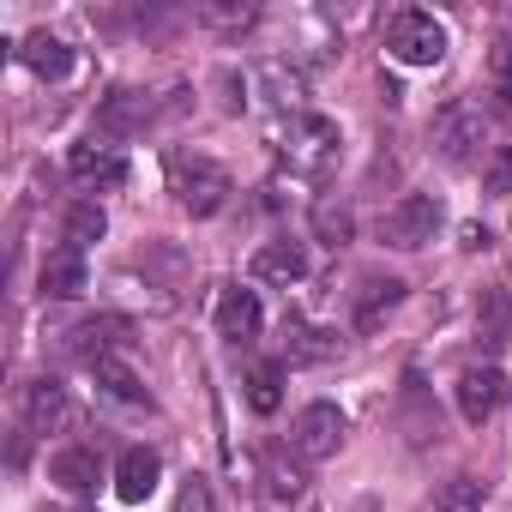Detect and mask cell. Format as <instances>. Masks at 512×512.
Listing matches in <instances>:
<instances>
[{"label":"cell","mask_w":512,"mask_h":512,"mask_svg":"<svg viewBox=\"0 0 512 512\" xmlns=\"http://www.w3.org/2000/svg\"><path fill=\"white\" fill-rule=\"evenodd\" d=\"M338 121H326V115H314V109H302V115H290L284 127H278V157L296 169V175H326L332 163H338Z\"/></svg>","instance_id":"1"},{"label":"cell","mask_w":512,"mask_h":512,"mask_svg":"<svg viewBox=\"0 0 512 512\" xmlns=\"http://www.w3.org/2000/svg\"><path fill=\"white\" fill-rule=\"evenodd\" d=\"M169 193H175L181 211L217 217L223 199H229V169L211 163V157H199V151H175V157H169Z\"/></svg>","instance_id":"2"},{"label":"cell","mask_w":512,"mask_h":512,"mask_svg":"<svg viewBox=\"0 0 512 512\" xmlns=\"http://www.w3.org/2000/svg\"><path fill=\"white\" fill-rule=\"evenodd\" d=\"M386 55L398 67H440L446 61V25L422 7H404L386 19Z\"/></svg>","instance_id":"3"},{"label":"cell","mask_w":512,"mask_h":512,"mask_svg":"<svg viewBox=\"0 0 512 512\" xmlns=\"http://www.w3.org/2000/svg\"><path fill=\"white\" fill-rule=\"evenodd\" d=\"M440 223H446V205H440L434 193H404V199L386 211L380 235H386V247H398V253H416V247H428V241L440 235Z\"/></svg>","instance_id":"4"},{"label":"cell","mask_w":512,"mask_h":512,"mask_svg":"<svg viewBox=\"0 0 512 512\" xmlns=\"http://www.w3.org/2000/svg\"><path fill=\"white\" fill-rule=\"evenodd\" d=\"M482 145H488V121H482L476 103L440 109V121H434V151H440L452 169H470V163L482 157Z\"/></svg>","instance_id":"5"},{"label":"cell","mask_w":512,"mask_h":512,"mask_svg":"<svg viewBox=\"0 0 512 512\" xmlns=\"http://www.w3.org/2000/svg\"><path fill=\"white\" fill-rule=\"evenodd\" d=\"M344 434H350L344 410L320 398V404H308V410L296 416V428H290V446H296V458H302V464H320V458H332V452L344 446Z\"/></svg>","instance_id":"6"},{"label":"cell","mask_w":512,"mask_h":512,"mask_svg":"<svg viewBox=\"0 0 512 512\" xmlns=\"http://www.w3.org/2000/svg\"><path fill=\"white\" fill-rule=\"evenodd\" d=\"M67 175H73L79 187H121V181H127V157H121V145H109V139H85V145H73Z\"/></svg>","instance_id":"7"},{"label":"cell","mask_w":512,"mask_h":512,"mask_svg":"<svg viewBox=\"0 0 512 512\" xmlns=\"http://www.w3.org/2000/svg\"><path fill=\"white\" fill-rule=\"evenodd\" d=\"M506 404V374L488 362V368H464L458 374V416L470 422V428H482L494 410Z\"/></svg>","instance_id":"8"},{"label":"cell","mask_w":512,"mask_h":512,"mask_svg":"<svg viewBox=\"0 0 512 512\" xmlns=\"http://www.w3.org/2000/svg\"><path fill=\"white\" fill-rule=\"evenodd\" d=\"M253 278H260V284H278V290L302 284V278H308V247H302V241H290V235L266 241L260 253H253Z\"/></svg>","instance_id":"9"},{"label":"cell","mask_w":512,"mask_h":512,"mask_svg":"<svg viewBox=\"0 0 512 512\" xmlns=\"http://www.w3.org/2000/svg\"><path fill=\"white\" fill-rule=\"evenodd\" d=\"M398 302H404V284L386 278V272H368V278L356 284V296H350V320H356V332H374Z\"/></svg>","instance_id":"10"},{"label":"cell","mask_w":512,"mask_h":512,"mask_svg":"<svg viewBox=\"0 0 512 512\" xmlns=\"http://www.w3.org/2000/svg\"><path fill=\"white\" fill-rule=\"evenodd\" d=\"M67 416H73L67 386H61L55 374H37V380L25 386V428H31V434H55Z\"/></svg>","instance_id":"11"},{"label":"cell","mask_w":512,"mask_h":512,"mask_svg":"<svg viewBox=\"0 0 512 512\" xmlns=\"http://www.w3.org/2000/svg\"><path fill=\"white\" fill-rule=\"evenodd\" d=\"M127 320L121 314H97V320H79L73 332H67V344H73V356H85V362H103V356H115V344H127Z\"/></svg>","instance_id":"12"},{"label":"cell","mask_w":512,"mask_h":512,"mask_svg":"<svg viewBox=\"0 0 512 512\" xmlns=\"http://www.w3.org/2000/svg\"><path fill=\"white\" fill-rule=\"evenodd\" d=\"M157 476H163V458H157L151 446H127V452H121V464H115V494L139 506V500H151Z\"/></svg>","instance_id":"13"},{"label":"cell","mask_w":512,"mask_h":512,"mask_svg":"<svg viewBox=\"0 0 512 512\" xmlns=\"http://www.w3.org/2000/svg\"><path fill=\"white\" fill-rule=\"evenodd\" d=\"M217 338H229V344H253V338H260V296H253V290H223Z\"/></svg>","instance_id":"14"},{"label":"cell","mask_w":512,"mask_h":512,"mask_svg":"<svg viewBox=\"0 0 512 512\" xmlns=\"http://www.w3.org/2000/svg\"><path fill=\"white\" fill-rule=\"evenodd\" d=\"M49 476H55L67 494H91V488L103 482V458H97L91 446H61V452L49 458Z\"/></svg>","instance_id":"15"},{"label":"cell","mask_w":512,"mask_h":512,"mask_svg":"<svg viewBox=\"0 0 512 512\" xmlns=\"http://www.w3.org/2000/svg\"><path fill=\"white\" fill-rule=\"evenodd\" d=\"M79 290H85V253L79 247H55L49 260H43V296L73 302Z\"/></svg>","instance_id":"16"},{"label":"cell","mask_w":512,"mask_h":512,"mask_svg":"<svg viewBox=\"0 0 512 512\" xmlns=\"http://www.w3.org/2000/svg\"><path fill=\"white\" fill-rule=\"evenodd\" d=\"M19 61H25L37 79H67V73H73V49H67L61 37H49V31H31V37L19 43Z\"/></svg>","instance_id":"17"},{"label":"cell","mask_w":512,"mask_h":512,"mask_svg":"<svg viewBox=\"0 0 512 512\" xmlns=\"http://www.w3.org/2000/svg\"><path fill=\"white\" fill-rule=\"evenodd\" d=\"M476 344L482 350H506L512 344V290H488L476 308Z\"/></svg>","instance_id":"18"},{"label":"cell","mask_w":512,"mask_h":512,"mask_svg":"<svg viewBox=\"0 0 512 512\" xmlns=\"http://www.w3.org/2000/svg\"><path fill=\"white\" fill-rule=\"evenodd\" d=\"M91 380L109 392V398H121V404H145V380L121 362V356H103V362H91Z\"/></svg>","instance_id":"19"},{"label":"cell","mask_w":512,"mask_h":512,"mask_svg":"<svg viewBox=\"0 0 512 512\" xmlns=\"http://www.w3.org/2000/svg\"><path fill=\"white\" fill-rule=\"evenodd\" d=\"M247 404L260 416H272L284 404V362H253L247 368Z\"/></svg>","instance_id":"20"},{"label":"cell","mask_w":512,"mask_h":512,"mask_svg":"<svg viewBox=\"0 0 512 512\" xmlns=\"http://www.w3.org/2000/svg\"><path fill=\"white\" fill-rule=\"evenodd\" d=\"M145 115H151V103H145L139 91H109L97 127H103V133H133V127H145Z\"/></svg>","instance_id":"21"},{"label":"cell","mask_w":512,"mask_h":512,"mask_svg":"<svg viewBox=\"0 0 512 512\" xmlns=\"http://www.w3.org/2000/svg\"><path fill=\"white\" fill-rule=\"evenodd\" d=\"M314 235H320L326 247H350V235H356L350 205H344V199H314Z\"/></svg>","instance_id":"22"},{"label":"cell","mask_w":512,"mask_h":512,"mask_svg":"<svg viewBox=\"0 0 512 512\" xmlns=\"http://www.w3.org/2000/svg\"><path fill=\"white\" fill-rule=\"evenodd\" d=\"M332 350H338L332 332H320V326H308V320H290V362H326Z\"/></svg>","instance_id":"23"},{"label":"cell","mask_w":512,"mask_h":512,"mask_svg":"<svg viewBox=\"0 0 512 512\" xmlns=\"http://www.w3.org/2000/svg\"><path fill=\"white\" fill-rule=\"evenodd\" d=\"M103 229H109L103 205H91V199H85V205H73V211H67V247H79V253H85L91 241H103Z\"/></svg>","instance_id":"24"},{"label":"cell","mask_w":512,"mask_h":512,"mask_svg":"<svg viewBox=\"0 0 512 512\" xmlns=\"http://www.w3.org/2000/svg\"><path fill=\"white\" fill-rule=\"evenodd\" d=\"M266 482H272V500H296V494L308 488V470H302L290 452H272V458H266Z\"/></svg>","instance_id":"25"},{"label":"cell","mask_w":512,"mask_h":512,"mask_svg":"<svg viewBox=\"0 0 512 512\" xmlns=\"http://www.w3.org/2000/svg\"><path fill=\"white\" fill-rule=\"evenodd\" d=\"M253 19H260V7H235V0H229V7H217V0H211V7H199V25H211V31H223V37L253 31Z\"/></svg>","instance_id":"26"},{"label":"cell","mask_w":512,"mask_h":512,"mask_svg":"<svg viewBox=\"0 0 512 512\" xmlns=\"http://www.w3.org/2000/svg\"><path fill=\"white\" fill-rule=\"evenodd\" d=\"M434 512H482V482L476 476H452L434 500Z\"/></svg>","instance_id":"27"},{"label":"cell","mask_w":512,"mask_h":512,"mask_svg":"<svg viewBox=\"0 0 512 512\" xmlns=\"http://www.w3.org/2000/svg\"><path fill=\"white\" fill-rule=\"evenodd\" d=\"M488 79H494V97L512 103V31L494 43V55H488Z\"/></svg>","instance_id":"28"},{"label":"cell","mask_w":512,"mask_h":512,"mask_svg":"<svg viewBox=\"0 0 512 512\" xmlns=\"http://www.w3.org/2000/svg\"><path fill=\"white\" fill-rule=\"evenodd\" d=\"M175 512H217V500H211V482L187 476V482H181V494H175Z\"/></svg>","instance_id":"29"},{"label":"cell","mask_w":512,"mask_h":512,"mask_svg":"<svg viewBox=\"0 0 512 512\" xmlns=\"http://www.w3.org/2000/svg\"><path fill=\"white\" fill-rule=\"evenodd\" d=\"M488 193H494V199H512V157H494V169H488Z\"/></svg>","instance_id":"30"},{"label":"cell","mask_w":512,"mask_h":512,"mask_svg":"<svg viewBox=\"0 0 512 512\" xmlns=\"http://www.w3.org/2000/svg\"><path fill=\"white\" fill-rule=\"evenodd\" d=\"M506 109H512V103H506Z\"/></svg>","instance_id":"31"}]
</instances>
